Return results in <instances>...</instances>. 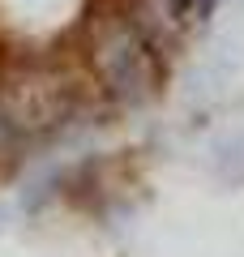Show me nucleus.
Segmentation results:
<instances>
[{
  "label": "nucleus",
  "instance_id": "nucleus-1",
  "mask_svg": "<svg viewBox=\"0 0 244 257\" xmlns=\"http://www.w3.org/2000/svg\"><path fill=\"white\" fill-rule=\"evenodd\" d=\"M94 60H99L103 82L111 86L125 99H137V94L150 90V52L146 43L125 26V22H107L99 30V43H94Z\"/></svg>",
  "mask_w": 244,
  "mask_h": 257
},
{
  "label": "nucleus",
  "instance_id": "nucleus-2",
  "mask_svg": "<svg viewBox=\"0 0 244 257\" xmlns=\"http://www.w3.org/2000/svg\"><path fill=\"white\" fill-rule=\"evenodd\" d=\"M69 111V86L60 73H30L9 90L5 120L18 128H47Z\"/></svg>",
  "mask_w": 244,
  "mask_h": 257
}]
</instances>
